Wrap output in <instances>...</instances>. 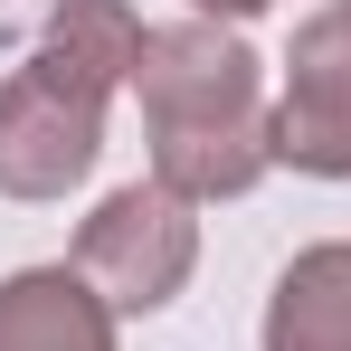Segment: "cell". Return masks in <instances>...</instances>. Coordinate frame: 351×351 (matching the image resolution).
<instances>
[{
    "label": "cell",
    "mask_w": 351,
    "mask_h": 351,
    "mask_svg": "<svg viewBox=\"0 0 351 351\" xmlns=\"http://www.w3.org/2000/svg\"><path fill=\"white\" fill-rule=\"evenodd\" d=\"M133 95H143V143H152V180L199 199H247L276 171V114L256 86V48L219 29V19H171L143 38L133 58Z\"/></svg>",
    "instance_id": "1"
},
{
    "label": "cell",
    "mask_w": 351,
    "mask_h": 351,
    "mask_svg": "<svg viewBox=\"0 0 351 351\" xmlns=\"http://www.w3.org/2000/svg\"><path fill=\"white\" fill-rule=\"evenodd\" d=\"M66 266L114 304V323H143V313H162V304L190 285L199 219H190V199L162 190V180H123V190L95 199V219L76 228V256H66Z\"/></svg>",
    "instance_id": "2"
},
{
    "label": "cell",
    "mask_w": 351,
    "mask_h": 351,
    "mask_svg": "<svg viewBox=\"0 0 351 351\" xmlns=\"http://www.w3.org/2000/svg\"><path fill=\"white\" fill-rule=\"evenodd\" d=\"M105 86L29 48L19 76H0V199H66L105 152Z\"/></svg>",
    "instance_id": "3"
},
{
    "label": "cell",
    "mask_w": 351,
    "mask_h": 351,
    "mask_svg": "<svg viewBox=\"0 0 351 351\" xmlns=\"http://www.w3.org/2000/svg\"><path fill=\"white\" fill-rule=\"evenodd\" d=\"M276 162L313 180H351V0H323L285 48Z\"/></svg>",
    "instance_id": "4"
},
{
    "label": "cell",
    "mask_w": 351,
    "mask_h": 351,
    "mask_svg": "<svg viewBox=\"0 0 351 351\" xmlns=\"http://www.w3.org/2000/svg\"><path fill=\"white\" fill-rule=\"evenodd\" d=\"M0 351H114V304L76 266L0 276Z\"/></svg>",
    "instance_id": "5"
},
{
    "label": "cell",
    "mask_w": 351,
    "mask_h": 351,
    "mask_svg": "<svg viewBox=\"0 0 351 351\" xmlns=\"http://www.w3.org/2000/svg\"><path fill=\"white\" fill-rule=\"evenodd\" d=\"M266 351H351V237L304 247L266 294Z\"/></svg>",
    "instance_id": "6"
},
{
    "label": "cell",
    "mask_w": 351,
    "mask_h": 351,
    "mask_svg": "<svg viewBox=\"0 0 351 351\" xmlns=\"http://www.w3.org/2000/svg\"><path fill=\"white\" fill-rule=\"evenodd\" d=\"M143 38H152V29L133 19V0H58L48 29H38V58L66 66V76H86V86H105V95H123Z\"/></svg>",
    "instance_id": "7"
},
{
    "label": "cell",
    "mask_w": 351,
    "mask_h": 351,
    "mask_svg": "<svg viewBox=\"0 0 351 351\" xmlns=\"http://www.w3.org/2000/svg\"><path fill=\"white\" fill-rule=\"evenodd\" d=\"M199 19H256V10H276V0H190Z\"/></svg>",
    "instance_id": "8"
}]
</instances>
